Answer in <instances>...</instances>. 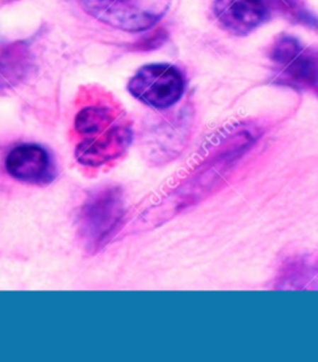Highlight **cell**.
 <instances>
[{
	"instance_id": "obj_8",
	"label": "cell",
	"mask_w": 318,
	"mask_h": 362,
	"mask_svg": "<svg viewBox=\"0 0 318 362\" xmlns=\"http://www.w3.org/2000/svg\"><path fill=\"white\" fill-rule=\"evenodd\" d=\"M4 70L11 72V67H6V65H4L0 60V86L4 83V80H6V77H4Z\"/></svg>"
},
{
	"instance_id": "obj_4",
	"label": "cell",
	"mask_w": 318,
	"mask_h": 362,
	"mask_svg": "<svg viewBox=\"0 0 318 362\" xmlns=\"http://www.w3.org/2000/svg\"><path fill=\"white\" fill-rule=\"evenodd\" d=\"M126 212L118 187H105L87 197L80 212V230L87 246L96 250L106 243L120 226Z\"/></svg>"
},
{
	"instance_id": "obj_3",
	"label": "cell",
	"mask_w": 318,
	"mask_h": 362,
	"mask_svg": "<svg viewBox=\"0 0 318 362\" xmlns=\"http://www.w3.org/2000/svg\"><path fill=\"white\" fill-rule=\"evenodd\" d=\"M278 83L311 90L318 96V50L307 49L295 36L281 35L268 51Z\"/></svg>"
},
{
	"instance_id": "obj_6",
	"label": "cell",
	"mask_w": 318,
	"mask_h": 362,
	"mask_svg": "<svg viewBox=\"0 0 318 362\" xmlns=\"http://www.w3.org/2000/svg\"><path fill=\"white\" fill-rule=\"evenodd\" d=\"M214 14L232 35L246 36L270 16L268 0H215Z\"/></svg>"
},
{
	"instance_id": "obj_1",
	"label": "cell",
	"mask_w": 318,
	"mask_h": 362,
	"mask_svg": "<svg viewBox=\"0 0 318 362\" xmlns=\"http://www.w3.org/2000/svg\"><path fill=\"white\" fill-rule=\"evenodd\" d=\"M76 158L82 165H105L121 158L131 144L132 129L123 112L108 105L84 107L75 117Z\"/></svg>"
},
{
	"instance_id": "obj_2",
	"label": "cell",
	"mask_w": 318,
	"mask_h": 362,
	"mask_svg": "<svg viewBox=\"0 0 318 362\" xmlns=\"http://www.w3.org/2000/svg\"><path fill=\"white\" fill-rule=\"evenodd\" d=\"M89 16L118 30L140 33L166 16L172 0H79Z\"/></svg>"
},
{
	"instance_id": "obj_5",
	"label": "cell",
	"mask_w": 318,
	"mask_h": 362,
	"mask_svg": "<svg viewBox=\"0 0 318 362\" xmlns=\"http://www.w3.org/2000/svg\"><path fill=\"white\" fill-rule=\"evenodd\" d=\"M128 90L148 107L167 110L182 98L184 77L174 66L151 64L137 71L128 82Z\"/></svg>"
},
{
	"instance_id": "obj_7",
	"label": "cell",
	"mask_w": 318,
	"mask_h": 362,
	"mask_svg": "<svg viewBox=\"0 0 318 362\" xmlns=\"http://www.w3.org/2000/svg\"><path fill=\"white\" fill-rule=\"evenodd\" d=\"M6 169L16 180L31 185H47L55 177L47 151L35 144H21L11 149L6 156Z\"/></svg>"
}]
</instances>
